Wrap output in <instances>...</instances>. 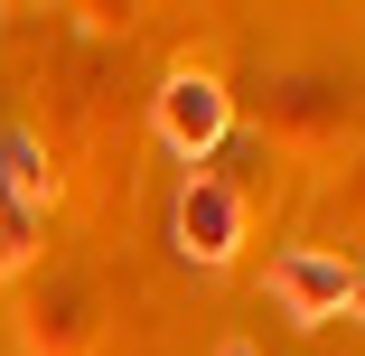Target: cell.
Listing matches in <instances>:
<instances>
[{
    "mask_svg": "<svg viewBox=\"0 0 365 356\" xmlns=\"http://www.w3.org/2000/svg\"><path fill=\"white\" fill-rule=\"evenodd\" d=\"M346 291H356V263L346 253H319V244L272 253V300L290 310V328H328L346 310Z\"/></svg>",
    "mask_w": 365,
    "mask_h": 356,
    "instance_id": "1",
    "label": "cell"
},
{
    "mask_svg": "<svg viewBox=\"0 0 365 356\" xmlns=\"http://www.w3.org/2000/svg\"><path fill=\"white\" fill-rule=\"evenodd\" d=\"M225 131H235V94L206 76V66H187V76L160 85V141L178 160H206V151H225Z\"/></svg>",
    "mask_w": 365,
    "mask_h": 356,
    "instance_id": "2",
    "label": "cell"
},
{
    "mask_svg": "<svg viewBox=\"0 0 365 356\" xmlns=\"http://www.w3.org/2000/svg\"><path fill=\"white\" fill-rule=\"evenodd\" d=\"M235 244H244V188L187 178V197H178V253L215 272V263H235Z\"/></svg>",
    "mask_w": 365,
    "mask_h": 356,
    "instance_id": "3",
    "label": "cell"
},
{
    "mask_svg": "<svg viewBox=\"0 0 365 356\" xmlns=\"http://www.w3.org/2000/svg\"><path fill=\"white\" fill-rule=\"evenodd\" d=\"M346 310H356V319H365V272H356V291H346Z\"/></svg>",
    "mask_w": 365,
    "mask_h": 356,
    "instance_id": "4",
    "label": "cell"
},
{
    "mask_svg": "<svg viewBox=\"0 0 365 356\" xmlns=\"http://www.w3.org/2000/svg\"><path fill=\"white\" fill-rule=\"evenodd\" d=\"M215 356H262V347H244V337H225V347H215Z\"/></svg>",
    "mask_w": 365,
    "mask_h": 356,
    "instance_id": "5",
    "label": "cell"
}]
</instances>
